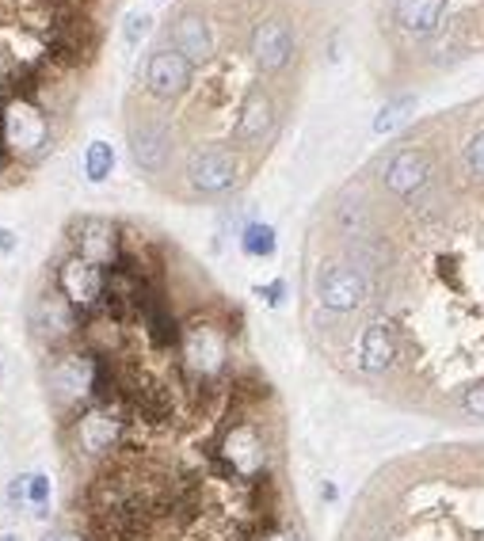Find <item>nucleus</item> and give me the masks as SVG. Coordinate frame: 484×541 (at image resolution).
<instances>
[{
  "label": "nucleus",
  "mask_w": 484,
  "mask_h": 541,
  "mask_svg": "<svg viewBox=\"0 0 484 541\" xmlns=\"http://www.w3.org/2000/svg\"><path fill=\"white\" fill-rule=\"evenodd\" d=\"M427 172L385 195L355 179L328 210V252L366 305L313 332L344 378L401 412L484 431V103L416 130Z\"/></svg>",
  "instance_id": "1"
},
{
  "label": "nucleus",
  "mask_w": 484,
  "mask_h": 541,
  "mask_svg": "<svg viewBox=\"0 0 484 541\" xmlns=\"http://www.w3.org/2000/svg\"><path fill=\"white\" fill-rule=\"evenodd\" d=\"M340 541H484V442H442L389 461Z\"/></svg>",
  "instance_id": "2"
},
{
  "label": "nucleus",
  "mask_w": 484,
  "mask_h": 541,
  "mask_svg": "<svg viewBox=\"0 0 484 541\" xmlns=\"http://www.w3.org/2000/svg\"><path fill=\"white\" fill-rule=\"evenodd\" d=\"M252 172V160L240 149L226 141H207V145H191L183 157V188L191 198H221L237 191L245 176Z\"/></svg>",
  "instance_id": "3"
},
{
  "label": "nucleus",
  "mask_w": 484,
  "mask_h": 541,
  "mask_svg": "<svg viewBox=\"0 0 484 541\" xmlns=\"http://www.w3.org/2000/svg\"><path fill=\"white\" fill-rule=\"evenodd\" d=\"M278 119H283V111H278V100H275L271 88H264V84L245 88L237 119L229 126V145L240 149L245 157L259 153V149H267L271 138L278 134Z\"/></svg>",
  "instance_id": "4"
},
{
  "label": "nucleus",
  "mask_w": 484,
  "mask_h": 541,
  "mask_svg": "<svg viewBox=\"0 0 484 541\" xmlns=\"http://www.w3.org/2000/svg\"><path fill=\"white\" fill-rule=\"evenodd\" d=\"M53 286L62 290V297L81 316L103 313V267L92 264V259L65 252L58 264H53Z\"/></svg>",
  "instance_id": "5"
},
{
  "label": "nucleus",
  "mask_w": 484,
  "mask_h": 541,
  "mask_svg": "<svg viewBox=\"0 0 484 541\" xmlns=\"http://www.w3.org/2000/svg\"><path fill=\"white\" fill-rule=\"evenodd\" d=\"M248 58L264 77H283L297 58V34L283 15H267V20L252 24L248 31Z\"/></svg>",
  "instance_id": "6"
},
{
  "label": "nucleus",
  "mask_w": 484,
  "mask_h": 541,
  "mask_svg": "<svg viewBox=\"0 0 484 541\" xmlns=\"http://www.w3.org/2000/svg\"><path fill=\"white\" fill-rule=\"evenodd\" d=\"M191 81H195V65L183 58L179 50L172 46H160L145 58V69H141V88L149 100L157 103H176L191 92Z\"/></svg>",
  "instance_id": "7"
},
{
  "label": "nucleus",
  "mask_w": 484,
  "mask_h": 541,
  "mask_svg": "<svg viewBox=\"0 0 484 541\" xmlns=\"http://www.w3.org/2000/svg\"><path fill=\"white\" fill-rule=\"evenodd\" d=\"M5 149L12 157L39 160L50 153V122L39 107H31V100H12L5 107Z\"/></svg>",
  "instance_id": "8"
},
{
  "label": "nucleus",
  "mask_w": 484,
  "mask_h": 541,
  "mask_svg": "<svg viewBox=\"0 0 484 541\" xmlns=\"http://www.w3.org/2000/svg\"><path fill=\"white\" fill-rule=\"evenodd\" d=\"M126 138H130V157L141 168L145 176H164L169 164L176 157V134L169 122L160 119H130L126 126Z\"/></svg>",
  "instance_id": "9"
},
{
  "label": "nucleus",
  "mask_w": 484,
  "mask_h": 541,
  "mask_svg": "<svg viewBox=\"0 0 484 541\" xmlns=\"http://www.w3.org/2000/svg\"><path fill=\"white\" fill-rule=\"evenodd\" d=\"M31 328H34L39 340H50L53 347H62V343H69V340H77V335H81V313L65 302L58 286H50V290H43L39 297H34Z\"/></svg>",
  "instance_id": "10"
},
{
  "label": "nucleus",
  "mask_w": 484,
  "mask_h": 541,
  "mask_svg": "<svg viewBox=\"0 0 484 541\" xmlns=\"http://www.w3.org/2000/svg\"><path fill=\"white\" fill-rule=\"evenodd\" d=\"M119 233L122 229L107 217H81L69 226V245H73L69 252H77L100 267H111L126 248V237H119Z\"/></svg>",
  "instance_id": "11"
},
{
  "label": "nucleus",
  "mask_w": 484,
  "mask_h": 541,
  "mask_svg": "<svg viewBox=\"0 0 484 541\" xmlns=\"http://www.w3.org/2000/svg\"><path fill=\"white\" fill-rule=\"evenodd\" d=\"M169 43H172V50H179L191 65H210V62H214V50H218V39H214L210 20H207L202 12H191V8L176 12V20H172V27H169Z\"/></svg>",
  "instance_id": "12"
},
{
  "label": "nucleus",
  "mask_w": 484,
  "mask_h": 541,
  "mask_svg": "<svg viewBox=\"0 0 484 541\" xmlns=\"http://www.w3.org/2000/svg\"><path fill=\"white\" fill-rule=\"evenodd\" d=\"M446 8H450V0H397V27L404 34H435L446 20Z\"/></svg>",
  "instance_id": "13"
},
{
  "label": "nucleus",
  "mask_w": 484,
  "mask_h": 541,
  "mask_svg": "<svg viewBox=\"0 0 484 541\" xmlns=\"http://www.w3.org/2000/svg\"><path fill=\"white\" fill-rule=\"evenodd\" d=\"M111 168H115V149H111L107 141H92L88 153H84V176L92 183H103L111 176Z\"/></svg>",
  "instance_id": "14"
},
{
  "label": "nucleus",
  "mask_w": 484,
  "mask_h": 541,
  "mask_svg": "<svg viewBox=\"0 0 484 541\" xmlns=\"http://www.w3.org/2000/svg\"><path fill=\"white\" fill-rule=\"evenodd\" d=\"M240 248H245L248 256H256V259H264V256H271L275 252V229L271 226H248L245 229V237H240Z\"/></svg>",
  "instance_id": "15"
},
{
  "label": "nucleus",
  "mask_w": 484,
  "mask_h": 541,
  "mask_svg": "<svg viewBox=\"0 0 484 541\" xmlns=\"http://www.w3.org/2000/svg\"><path fill=\"white\" fill-rule=\"evenodd\" d=\"M27 499L34 503V507H46V503H50V477L46 473H31L27 477Z\"/></svg>",
  "instance_id": "16"
},
{
  "label": "nucleus",
  "mask_w": 484,
  "mask_h": 541,
  "mask_svg": "<svg viewBox=\"0 0 484 541\" xmlns=\"http://www.w3.org/2000/svg\"><path fill=\"white\" fill-rule=\"evenodd\" d=\"M145 31H149V15H130V24H126V39H130V43H138Z\"/></svg>",
  "instance_id": "17"
},
{
  "label": "nucleus",
  "mask_w": 484,
  "mask_h": 541,
  "mask_svg": "<svg viewBox=\"0 0 484 541\" xmlns=\"http://www.w3.org/2000/svg\"><path fill=\"white\" fill-rule=\"evenodd\" d=\"M8 248H12V233L0 229V252H8Z\"/></svg>",
  "instance_id": "18"
},
{
  "label": "nucleus",
  "mask_w": 484,
  "mask_h": 541,
  "mask_svg": "<svg viewBox=\"0 0 484 541\" xmlns=\"http://www.w3.org/2000/svg\"><path fill=\"white\" fill-rule=\"evenodd\" d=\"M53 541H84V537H77V534H58Z\"/></svg>",
  "instance_id": "19"
},
{
  "label": "nucleus",
  "mask_w": 484,
  "mask_h": 541,
  "mask_svg": "<svg viewBox=\"0 0 484 541\" xmlns=\"http://www.w3.org/2000/svg\"><path fill=\"white\" fill-rule=\"evenodd\" d=\"M0 541H20V537H15V534H8V537H0Z\"/></svg>",
  "instance_id": "20"
},
{
  "label": "nucleus",
  "mask_w": 484,
  "mask_h": 541,
  "mask_svg": "<svg viewBox=\"0 0 484 541\" xmlns=\"http://www.w3.org/2000/svg\"><path fill=\"white\" fill-rule=\"evenodd\" d=\"M0 374H5V366H0Z\"/></svg>",
  "instance_id": "21"
}]
</instances>
